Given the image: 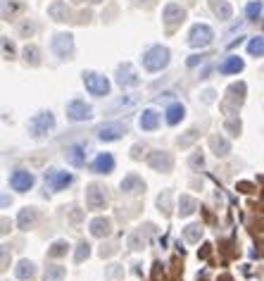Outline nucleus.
<instances>
[{
  "mask_svg": "<svg viewBox=\"0 0 264 281\" xmlns=\"http://www.w3.org/2000/svg\"><path fill=\"white\" fill-rule=\"evenodd\" d=\"M169 65V50L164 45H153L150 50H145L143 55V67L148 72H162Z\"/></svg>",
  "mask_w": 264,
  "mask_h": 281,
  "instance_id": "1",
  "label": "nucleus"
},
{
  "mask_svg": "<svg viewBox=\"0 0 264 281\" xmlns=\"http://www.w3.org/2000/svg\"><path fill=\"white\" fill-rule=\"evenodd\" d=\"M55 129V117L50 112H38L31 117V122H29V131L34 138H43V136H48V133Z\"/></svg>",
  "mask_w": 264,
  "mask_h": 281,
  "instance_id": "2",
  "label": "nucleus"
},
{
  "mask_svg": "<svg viewBox=\"0 0 264 281\" xmlns=\"http://www.w3.org/2000/svg\"><path fill=\"white\" fill-rule=\"evenodd\" d=\"M84 84H86V91L90 95L103 98V95L110 93V81H107L105 76L95 74V72H84Z\"/></svg>",
  "mask_w": 264,
  "mask_h": 281,
  "instance_id": "3",
  "label": "nucleus"
},
{
  "mask_svg": "<svg viewBox=\"0 0 264 281\" xmlns=\"http://www.w3.org/2000/svg\"><path fill=\"white\" fill-rule=\"evenodd\" d=\"M214 34H212V29L207 24H195L193 29H191V34H188V45L191 48H205V45H210Z\"/></svg>",
  "mask_w": 264,
  "mask_h": 281,
  "instance_id": "4",
  "label": "nucleus"
},
{
  "mask_svg": "<svg viewBox=\"0 0 264 281\" xmlns=\"http://www.w3.org/2000/svg\"><path fill=\"white\" fill-rule=\"evenodd\" d=\"M162 19H164L167 31H174L176 26H181V24H183V19H186V10H183L181 5H176V2H169V5L164 7V12H162Z\"/></svg>",
  "mask_w": 264,
  "mask_h": 281,
  "instance_id": "5",
  "label": "nucleus"
},
{
  "mask_svg": "<svg viewBox=\"0 0 264 281\" xmlns=\"http://www.w3.org/2000/svg\"><path fill=\"white\" fill-rule=\"evenodd\" d=\"M107 203V191L100 184H90L86 188V205L88 210H103Z\"/></svg>",
  "mask_w": 264,
  "mask_h": 281,
  "instance_id": "6",
  "label": "nucleus"
},
{
  "mask_svg": "<svg viewBox=\"0 0 264 281\" xmlns=\"http://www.w3.org/2000/svg\"><path fill=\"white\" fill-rule=\"evenodd\" d=\"M67 117L71 122H86L93 117V108L88 105L86 100H71L67 105Z\"/></svg>",
  "mask_w": 264,
  "mask_h": 281,
  "instance_id": "7",
  "label": "nucleus"
},
{
  "mask_svg": "<svg viewBox=\"0 0 264 281\" xmlns=\"http://www.w3.org/2000/svg\"><path fill=\"white\" fill-rule=\"evenodd\" d=\"M50 45H53L55 55L65 60V57H69L74 53V36L71 34H55Z\"/></svg>",
  "mask_w": 264,
  "mask_h": 281,
  "instance_id": "8",
  "label": "nucleus"
},
{
  "mask_svg": "<svg viewBox=\"0 0 264 281\" xmlns=\"http://www.w3.org/2000/svg\"><path fill=\"white\" fill-rule=\"evenodd\" d=\"M153 231H155V226H153V224L138 226V229L129 236V248H131V250H143V248L148 245V241H150Z\"/></svg>",
  "mask_w": 264,
  "mask_h": 281,
  "instance_id": "9",
  "label": "nucleus"
},
{
  "mask_svg": "<svg viewBox=\"0 0 264 281\" xmlns=\"http://www.w3.org/2000/svg\"><path fill=\"white\" fill-rule=\"evenodd\" d=\"M148 162H150V167L155 169V172H172V167H174V157H172V152H167V150L153 152V155L148 157Z\"/></svg>",
  "mask_w": 264,
  "mask_h": 281,
  "instance_id": "10",
  "label": "nucleus"
},
{
  "mask_svg": "<svg viewBox=\"0 0 264 281\" xmlns=\"http://www.w3.org/2000/svg\"><path fill=\"white\" fill-rule=\"evenodd\" d=\"M124 133H126V127L119 124V122H107V124L98 127V138L100 141H117V138H122Z\"/></svg>",
  "mask_w": 264,
  "mask_h": 281,
  "instance_id": "11",
  "label": "nucleus"
},
{
  "mask_svg": "<svg viewBox=\"0 0 264 281\" xmlns=\"http://www.w3.org/2000/svg\"><path fill=\"white\" fill-rule=\"evenodd\" d=\"M45 184L53 191H62V188H67L71 184V174L60 172V169H48L45 172Z\"/></svg>",
  "mask_w": 264,
  "mask_h": 281,
  "instance_id": "12",
  "label": "nucleus"
},
{
  "mask_svg": "<svg viewBox=\"0 0 264 281\" xmlns=\"http://www.w3.org/2000/svg\"><path fill=\"white\" fill-rule=\"evenodd\" d=\"M10 186L15 188V191H19V193L29 191V188L34 186V174L26 172V169H17V172L10 176Z\"/></svg>",
  "mask_w": 264,
  "mask_h": 281,
  "instance_id": "13",
  "label": "nucleus"
},
{
  "mask_svg": "<svg viewBox=\"0 0 264 281\" xmlns=\"http://www.w3.org/2000/svg\"><path fill=\"white\" fill-rule=\"evenodd\" d=\"M117 81H119V86H138V84H141L136 69H133L129 62H124V65L117 67Z\"/></svg>",
  "mask_w": 264,
  "mask_h": 281,
  "instance_id": "14",
  "label": "nucleus"
},
{
  "mask_svg": "<svg viewBox=\"0 0 264 281\" xmlns=\"http://www.w3.org/2000/svg\"><path fill=\"white\" fill-rule=\"evenodd\" d=\"M48 15H50V19H55V22H74V19H71L74 15H71V10L67 7L65 0H55V2H50Z\"/></svg>",
  "mask_w": 264,
  "mask_h": 281,
  "instance_id": "15",
  "label": "nucleus"
},
{
  "mask_svg": "<svg viewBox=\"0 0 264 281\" xmlns=\"http://www.w3.org/2000/svg\"><path fill=\"white\" fill-rule=\"evenodd\" d=\"M145 191V181H143L138 174H129V176H124L122 181V193L124 195H138Z\"/></svg>",
  "mask_w": 264,
  "mask_h": 281,
  "instance_id": "16",
  "label": "nucleus"
},
{
  "mask_svg": "<svg viewBox=\"0 0 264 281\" xmlns=\"http://www.w3.org/2000/svg\"><path fill=\"white\" fill-rule=\"evenodd\" d=\"M88 229H90V236H95V238H105V236L112 234V222H110L107 217H95V219L88 224Z\"/></svg>",
  "mask_w": 264,
  "mask_h": 281,
  "instance_id": "17",
  "label": "nucleus"
},
{
  "mask_svg": "<svg viewBox=\"0 0 264 281\" xmlns=\"http://www.w3.org/2000/svg\"><path fill=\"white\" fill-rule=\"evenodd\" d=\"M112 169H114V157L110 152H100L93 162V172L95 174H110Z\"/></svg>",
  "mask_w": 264,
  "mask_h": 281,
  "instance_id": "18",
  "label": "nucleus"
},
{
  "mask_svg": "<svg viewBox=\"0 0 264 281\" xmlns=\"http://www.w3.org/2000/svg\"><path fill=\"white\" fill-rule=\"evenodd\" d=\"M65 157H67V162H69V165L81 167V165L86 162V148H84V146H69L67 152H65Z\"/></svg>",
  "mask_w": 264,
  "mask_h": 281,
  "instance_id": "19",
  "label": "nucleus"
},
{
  "mask_svg": "<svg viewBox=\"0 0 264 281\" xmlns=\"http://www.w3.org/2000/svg\"><path fill=\"white\" fill-rule=\"evenodd\" d=\"M36 219H38V210H36V207H24V210L19 212L17 224H19V229H31V226L36 224Z\"/></svg>",
  "mask_w": 264,
  "mask_h": 281,
  "instance_id": "20",
  "label": "nucleus"
},
{
  "mask_svg": "<svg viewBox=\"0 0 264 281\" xmlns=\"http://www.w3.org/2000/svg\"><path fill=\"white\" fill-rule=\"evenodd\" d=\"M210 7H212V12L221 19V22H229L231 15H233V10H231V5L226 2V0H210Z\"/></svg>",
  "mask_w": 264,
  "mask_h": 281,
  "instance_id": "21",
  "label": "nucleus"
},
{
  "mask_svg": "<svg viewBox=\"0 0 264 281\" xmlns=\"http://www.w3.org/2000/svg\"><path fill=\"white\" fill-rule=\"evenodd\" d=\"M138 124H141L143 131H153V129H157L159 124V114L155 110H143L141 119H138Z\"/></svg>",
  "mask_w": 264,
  "mask_h": 281,
  "instance_id": "22",
  "label": "nucleus"
},
{
  "mask_svg": "<svg viewBox=\"0 0 264 281\" xmlns=\"http://www.w3.org/2000/svg\"><path fill=\"white\" fill-rule=\"evenodd\" d=\"M210 146H212V150H214V155L217 157H224V155H229L231 152V143L219 133V136H212L210 138Z\"/></svg>",
  "mask_w": 264,
  "mask_h": 281,
  "instance_id": "23",
  "label": "nucleus"
},
{
  "mask_svg": "<svg viewBox=\"0 0 264 281\" xmlns=\"http://www.w3.org/2000/svg\"><path fill=\"white\" fill-rule=\"evenodd\" d=\"M243 69V60L241 57H229V60H224L221 65H219V72L221 74H236V72H241Z\"/></svg>",
  "mask_w": 264,
  "mask_h": 281,
  "instance_id": "24",
  "label": "nucleus"
},
{
  "mask_svg": "<svg viewBox=\"0 0 264 281\" xmlns=\"http://www.w3.org/2000/svg\"><path fill=\"white\" fill-rule=\"evenodd\" d=\"M183 114H186V108H183L181 103L169 105V108H167V124H178V122L183 119Z\"/></svg>",
  "mask_w": 264,
  "mask_h": 281,
  "instance_id": "25",
  "label": "nucleus"
},
{
  "mask_svg": "<svg viewBox=\"0 0 264 281\" xmlns=\"http://www.w3.org/2000/svg\"><path fill=\"white\" fill-rule=\"evenodd\" d=\"M15 274H17L19 279H34L36 277V264L29 262V260H22V262L17 264V269H15Z\"/></svg>",
  "mask_w": 264,
  "mask_h": 281,
  "instance_id": "26",
  "label": "nucleus"
},
{
  "mask_svg": "<svg viewBox=\"0 0 264 281\" xmlns=\"http://www.w3.org/2000/svg\"><path fill=\"white\" fill-rule=\"evenodd\" d=\"M195 210H198V200H195V198H191V195H181V198H178V212H181L183 217L193 215Z\"/></svg>",
  "mask_w": 264,
  "mask_h": 281,
  "instance_id": "27",
  "label": "nucleus"
},
{
  "mask_svg": "<svg viewBox=\"0 0 264 281\" xmlns=\"http://www.w3.org/2000/svg\"><path fill=\"white\" fill-rule=\"evenodd\" d=\"M65 277H67V269H65V267H60V264L45 267V281H65Z\"/></svg>",
  "mask_w": 264,
  "mask_h": 281,
  "instance_id": "28",
  "label": "nucleus"
},
{
  "mask_svg": "<svg viewBox=\"0 0 264 281\" xmlns=\"http://www.w3.org/2000/svg\"><path fill=\"white\" fill-rule=\"evenodd\" d=\"M24 60H26V65L38 67V65H41V50H38L36 45H26V48H24Z\"/></svg>",
  "mask_w": 264,
  "mask_h": 281,
  "instance_id": "29",
  "label": "nucleus"
},
{
  "mask_svg": "<svg viewBox=\"0 0 264 281\" xmlns=\"http://www.w3.org/2000/svg\"><path fill=\"white\" fill-rule=\"evenodd\" d=\"M200 236H202V229H200V224H191L183 229V238L188 241V243H198L200 241Z\"/></svg>",
  "mask_w": 264,
  "mask_h": 281,
  "instance_id": "30",
  "label": "nucleus"
},
{
  "mask_svg": "<svg viewBox=\"0 0 264 281\" xmlns=\"http://www.w3.org/2000/svg\"><path fill=\"white\" fill-rule=\"evenodd\" d=\"M247 53H250V55L262 57V55H264V38H262V36L252 38V41L247 43Z\"/></svg>",
  "mask_w": 264,
  "mask_h": 281,
  "instance_id": "31",
  "label": "nucleus"
},
{
  "mask_svg": "<svg viewBox=\"0 0 264 281\" xmlns=\"http://www.w3.org/2000/svg\"><path fill=\"white\" fill-rule=\"evenodd\" d=\"M157 207L164 215H169V210H172V193L169 191H162L157 195Z\"/></svg>",
  "mask_w": 264,
  "mask_h": 281,
  "instance_id": "32",
  "label": "nucleus"
},
{
  "mask_svg": "<svg viewBox=\"0 0 264 281\" xmlns=\"http://www.w3.org/2000/svg\"><path fill=\"white\" fill-rule=\"evenodd\" d=\"M17 7H22V5L15 2V0H2V19H12Z\"/></svg>",
  "mask_w": 264,
  "mask_h": 281,
  "instance_id": "33",
  "label": "nucleus"
},
{
  "mask_svg": "<svg viewBox=\"0 0 264 281\" xmlns=\"http://www.w3.org/2000/svg\"><path fill=\"white\" fill-rule=\"evenodd\" d=\"M67 248H69L67 241H55V243L50 245V250H48V255H50V258H60V255L67 253Z\"/></svg>",
  "mask_w": 264,
  "mask_h": 281,
  "instance_id": "34",
  "label": "nucleus"
},
{
  "mask_svg": "<svg viewBox=\"0 0 264 281\" xmlns=\"http://www.w3.org/2000/svg\"><path fill=\"white\" fill-rule=\"evenodd\" d=\"M88 255H90V245H88V243H79V248H76V255H74V260H76V262H84Z\"/></svg>",
  "mask_w": 264,
  "mask_h": 281,
  "instance_id": "35",
  "label": "nucleus"
},
{
  "mask_svg": "<svg viewBox=\"0 0 264 281\" xmlns=\"http://www.w3.org/2000/svg\"><path fill=\"white\" fill-rule=\"evenodd\" d=\"M262 15V2H250L247 5V19H257Z\"/></svg>",
  "mask_w": 264,
  "mask_h": 281,
  "instance_id": "36",
  "label": "nucleus"
},
{
  "mask_svg": "<svg viewBox=\"0 0 264 281\" xmlns=\"http://www.w3.org/2000/svg\"><path fill=\"white\" fill-rule=\"evenodd\" d=\"M34 31H36V24H34V22H29V19H26V22H22V26H19V34H22L24 38H29L31 34H34Z\"/></svg>",
  "mask_w": 264,
  "mask_h": 281,
  "instance_id": "37",
  "label": "nucleus"
},
{
  "mask_svg": "<svg viewBox=\"0 0 264 281\" xmlns=\"http://www.w3.org/2000/svg\"><path fill=\"white\" fill-rule=\"evenodd\" d=\"M195 138H198V131H195V129H191V131L186 133L183 138H178V146H181V148H188V146L193 143Z\"/></svg>",
  "mask_w": 264,
  "mask_h": 281,
  "instance_id": "38",
  "label": "nucleus"
},
{
  "mask_svg": "<svg viewBox=\"0 0 264 281\" xmlns=\"http://www.w3.org/2000/svg\"><path fill=\"white\" fill-rule=\"evenodd\" d=\"M226 129L238 136V131H241V122H236V119H229V122H226Z\"/></svg>",
  "mask_w": 264,
  "mask_h": 281,
  "instance_id": "39",
  "label": "nucleus"
},
{
  "mask_svg": "<svg viewBox=\"0 0 264 281\" xmlns=\"http://www.w3.org/2000/svg\"><path fill=\"white\" fill-rule=\"evenodd\" d=\"M133 5H136V7H153L155 0H133Z\"/></svg>",
  "mask_w": 264,
  "mask_h": 281,
  "instance_id": "40",
  "label": "nucleus"
},
{
  "mask_svg": "<svg viewBox=\"0 0 264 281\" xmlns=\"http://www.w3.org/2000/svg\"><path fill=\"white\" fill-rule=\"evenodd\" d=\"M202 162H205V160H202V155H198V152L191 157V165H193V167H202Z\"/></svg>",
  "mask_w": 264,
  "mask_h": 281,
  "instance_id": "41",
  "label": "nucleus"
},
{
  "mask_svg": "<svg viewBox=\"0 0 264 281\" xmlns=\"http://www.w3.org/2000/svg\"><path fill=\"white\" fill-rule=\"evenodd\" d=\"M198 62H202V55H193V57H188V67H195Z\"/></svg>",
  "mask_w": 264,
  "mask_h": 281,
  "instance_id": "42",
  "label": "nucleus"
},
{
  "mask_svg": "<svg viewBox=\"0 0 264 281\" xmlns=\"http://www.w3.org/2000/svg\"><path fill=\"white\" fill-rule=\"evenodd\" d=\"M2 48H5V53H10V57H12V43H7L5 36H2Z\"/></svg>",
  "mask_w": 264,
  "mask_h": 281,
  "instance_id": "43",
  "label": "nucleus"
},
{
  "mask_svg": "<svg viewBox=\"0 0 264 281\" xmlns=\"http://www.w3.org/2000/svg\"><path fill=\"white\" fill-rule=\"evenodd\" d=\"M202 100H205V103H212V100H214V93H212V91H205V93H202Z\"/></svg>",
  "mask_w": 264,
  "mask_h": 281,
  "instance_id": "44",
  "label": "nucleus"
},
{
  "mask_svg": "<svg viewBox=\"0 0 264 281\" xmlns=\"http://www.w3.org/2000/svg\"><path fill=\"white\" fill-rule=\"evenodd\" d=\"M90 2H103V0H90Z\"/></svg>",
  "mask_w": 264,
  "mask_h": 281,
  "instance_id": "45",
  "label": "nucleus"
},
{
  "mask_svg": "<svg viewBox=\"0 0 264 281\" xmlns=\"http://www.w3.org/2000/svg\"><path fill=\"white\" fill-rule=\"evenodd\" d=\"M76 2H81V0H76Z\"/></svg>",
  "mask_w": 264,
  "mask_h": 281,
  "instance_id": "46",
  "label": "nucleus"
}]
</instances>
